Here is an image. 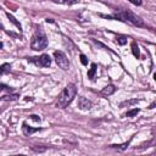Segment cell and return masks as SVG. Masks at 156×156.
Here are the masks:
<instances>
[{
    "mask_svg": "<svg viewBox=\"0 0 156 156\" xmlns=\"http://www.w3.org/2000/svg\"><path fill=\"white\" fill-rule=\"evenodd\" d=\"M112 18H116V20H119V21H123V22H128L133 26H136V27H145V23L144 21L136 16L134 12H132L130 10L128 9H121V10H117L113 16H111Z\"/></svg>",
    "mask_w": 156,
    "mask_h": 156,
    "instance_id": "obj_1",
    "label": "cell"
},
{
    "mask_svg": "<svg viewBox=\"0 0 156 156\" xmlns=\"http://www.w3.org/2000/svg\"><path fill=\"white\" fill-rule=\"evenodd\" d=\"M76 94H77V88H76L74 84L66 85L63 88V90L61 91V94L58 95V98H57V102H56L57 107H60V108L67 107L72 102V100L76 98Z\"/></svg>",
    "mask_w": 156,
    "mask_h": 156,
    "instance_id": "obj_2",
    "label": "cell"
},
{
    "mask_svg": "<svg viewBox=\"0 0 156 156\" xmlns=\"http://www.w3.org/2000/svg\"><path fill=\"white\" fill-rule=\"evenodd\" d=\"M46 46H48V38H46L45 33L43 32V29L39 28L35 30V33L32 37L30 48L35 51H39V50H44Z\"/></svg>",
    "mask_w": 156,
    "mask_h": 156,
    "instance_id": "obj_3",
    "label": "cell"
},
{
    "mask_svg": "<svg viewBox=\"0 0 156 156\" xmlns=\"http://www.w3.org/2000/svg\"><path fill=\"white\" fill-rule=\"evenodd\" d=\"M54 57H55V61H56V63L60 68H62L63 71H67L69 68V61H68V58H67V56L63 51H61V50L55 51Z\"/></svg>",
    "mask_w": 156,
    "mask_h": 156,
    "instance_id": "obj_4",
    "label": "cell"
},
{
    "mask_svg": "<svg viewBox=\"0 0 156 156\" xmlns=\"http://www.w3.org/2000/svg\"><path fill=\"white\" fill-rule=\"evenodd\" d=\"M28 61L33 62L34 65L40 66V67H49L51 65V58L46 54H43V55L38 56V57H30V58H28Z\"/></svg>",
    "mask_w": 156,
    "mask_h": 156,
    "instance_id": "obj_5",
    "label": "cell"
},
{
    "mask_svg": "<svg viewBox=\"0 0 156 156\" xmlns=\"http://www.w3.org/2000/svg\"><path fill=\"white\" fill-rule=\"evenodd\" d=\"M78 107L80 110H89L91 107V101H89L84 96H78Z\"/></svg>",
    "mask_w": 156,
    "mask_h": 156,
    "instance_id": "obj_6",
    "label": "cell"
},
{
    "mask_svg": "<svg viewBox=\"0 0 156 156\" xmlns=\"http://www.w3.org/2000/svg\"><path fill=\"white\" fill-rule=\"evenodd\" d=\"M40 129H41V128H32V127H29L26 122H23V124H22V132H23L24 135H30V134H33V133L40 130Z\"/></svg>",
    "mask_w": 156,
    "mask_h": 156,
    "instance_id": "obj_7",
    "label": "cell"
},
{
    "mask_svg": "<svg viewBox=\"0 0 156 156\" xmlns=\"http://www.w3.org/2000/svg\"><path fill=\"white\" fill-rule=\"evenodd\" d=\"M115 90H116V88H115L113 85H107V87H105V88L101 90V94H102V95H111V94L115 93Z\"/></svg>",
    "mask_w": 156,
    "mask_h": 156,
    "instance_id": "obj_8",
    "label": "cell"
},
{
    "mask_svg": "<svg viewBox=\"0 0 156 156\" xmlns=\"http://www.w3.org/2000/svg\"><path fill=\"white\" fill-rule=\"evenodd\" d=\"M55 4H61V5H74L78 2V0H51Z\"/></svg>",
    "mask_w": 156,
    "mask_h": 156,
    "instance_id": "obj_9",
    "label": "cell"
},
{
    "mask_svg": "<svg viewBox=\"0 0 156 156\" xmlns=\"http://www.w3.org/2000/svg\"><path fill=\"white\" fill-rule=\"evenodd\" d=\"M132 52H133V55H134L136 58L140 56V52H139V46L136 45V43H135V41H133V43H132Z\"/></svg>",
    "mask_w": 156,
    "mask_h": 156,
    "instance_id": "obj_10",
    "label": "cell"
},
{
    "mask_svg": "<svg viewBox=\"0 0 156 156\" xmlns=\"http://www.w3.org/2000/svg\"><path fill=\"white\" fill-rule=\"evenodd\" d=\"M10 71H11V66H10V63H4V65L0 66V74H2V73H7V72H10Z\"/></svg>",
    "mask_w": 156,
    "mask_h": 156,
    "instance_id": "obj_11",
    "label": "cell"
},
{
    "mask_svg": "<svg viewBox=\"0 0 156 156\" xmlns=\"http://www.w3.org/2000/svg\"><path fill=\"white\" fill-rule=\"evenodd\" d=\"M95 72H96V65L93 63V65H91V68H90L89 72H88V77H89L90 79H93L94 76H95Z\"/></svg>",
    "mask_w": 156,
    "mask_h": 156,
    "instance_id": "obj_12",
    "label": "cell"
},
{
    "mask_svg": "<svg viewBox=\"0 0 156 156\" xmlns=\"http://www.w3.org/2000/svg\"><path fill=\"white\" fill-rule=\"evenodd\" d=\"M136 113H139V108H133V110L128 111V112L126 113V116H127V117H133V116H135Z\"/></svg>",
    "mask_w": 156,
    "mask_h": 156,
    "instance_id": "obj_13",
    "label": "cell"
},
{
    "mask_svg": "<svg viewBox=\"0 0 156 156\" xmlns=\"http://www.w3.org/2000/svg\"><path fill=\"white\" fill-rule=\"evenodd\" d=\"M138 102V100L136 99H133V100H129V101H124V102H122L121 104V107H123V106H130V105H133V104H136Z\"/></svg>",
    "mask_w": 156,
    "mask_h": 156,
    "instance_id": "obj_14",
    "label": "cell"
},
{
    "mask_svg": "<svg viewBox=\"0 0 156 156\" xmlns=\"http://www.w3.org/2000/svg\"><path fill=\"white\" fill-rule=\"evenodd\" d=\"M4 90H6V91H12V88H11V87H7V85H4V84H0V93L4 91Z\"/></svg>",
    "mask_w": 156,
    "mask_h": 156,
    "instance_id": "obj_15",
    "label": "cell"
},
{
    "mask_svg": "<svg viewBox=\"0 0 156 156\" xmlns=\"http://www.w3.org/2000/svg\"><path fill=\"white\" fill-rule=\"evenodd\" d=\"M7 17H9L10 20H11V22H13V23H15V24H16V26H17V27H18V28L21 29V24H20V23H18V22L16 21V18H15V17H12V16H11L10 13H7Z\"/></svg>",
    "mask_w": 156,
    "mask_h": 156,
    "instance_id": "obj_16",
    "label": "cell"
},
{
    "mask_svg": "<svg viewBox=\"0 0 156 156\" xmlns=\"http://www.w3.org/2000/svg\"><path fill=\"white\" fill-rule=\"evenodd\" d=\"M117 43H118L119 45H124V44L127 43V38H124V37H119V38H117Z\"/></svg>",
    "mask_w": 156,
    "mask_h": 156,
    "instance_id": "obj_17",
    "label": "cell"
},
{
    "mask_svg": "<svg viewBox=\"0 0 156 156\" xmlns=\"http://www.w3.org/2000/svg\"><path fill=\"white\" fill-rule=\"evenodd\" d=\"M128 145H129V141H127V143H124V144H122V145H111V146H112V147H118V149H126Z\"/></svg>",
    "mask_w": 156,
    "mask_h": 156,
    "instance_id": "obj_18",
    "label": "cell"
},
{
    "mask_svg": "<svg viewBox=\"0 0 156 156\" xmlns=\"http://www.w3.org/2000/svg\"><path fill=\"white\" fill-rule=\"evenodd\" d=\"M80 61H82V63H83V65H87V63H88L87 56H85V55H83V54H80Z\"/></svg>",
    "mask_w": 156,
    "mask_h": 156,
    "instance_id": "obj_19",
    "label": "cell"
},
{
    "mask_svg": "<svg viewBox=\"0 0 156 156\" xmlns=\"http://www.w3.org/2000/svg\"><path fill=\"white\" fill-rule=\"evenodd\" d=\"M132 4H134V5H136V6H140L141 4H143V0H129Z\"/></svg>",
    "mask_w": 156,
    "mask_h": 156,
    "instance_id": "obj_20",
    "label": "cell"
},
{
    "mask_svg": "<svg viewBox=\"0 0 156 156\" xmlns=\"http://www.w3.org/2000/svg\"><path fill=\"white\" fill-rule=\"evenodd\" d=\"M30 118H32V119H34V121H37V122H39V121H40V118H39L38 116H35V115H32V116H30Z\"/></svg>",
    "mask_w": 156,
    "mask_h": 156,
    "instance_id": "obj_21",
    "label": "cell"
},
{
    "mask_svg": "<svg viewBox=\"0 0 156 156\" xmlns=\"http://www.w3.org/2000/svg\"><path fill=\"white\" fill-rule=\"evenodd\" d=\"M154 106H155V102H152V104L150 105V107H149V108H154Z\"/></svg>",
    "mask_w": 156,
    "mask_h": 156,
    "instance_id": "obj_22",
    "label": "cell"
},
{
    "mask_svg": "<svg viewBox=\"0 0 156 156\" xmlns=\"http://www.w3.org/2000/svg\"><path fill=\"white\" fill-rule=\"evenodd\" d=\"M1 48H2V43L0 41V49H1Z\"/></svg>",
    "mask_w": 156,
    "mask_h": 156,
    "instance_id": "obj_23",
    "label": "cell"
}]
</instances>
